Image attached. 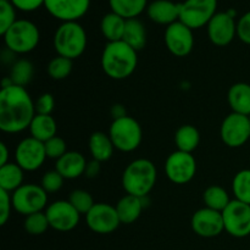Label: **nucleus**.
I'll return each mask as SVG.
<instances>
[{
    "label": "nucleus",
    "instance_id": "obj_1",
    "mask_svg": "<svg viewBox=\"0 0 250 250\" xmlns=\"http://www.w3.org/2000/svg\"><path fill=\"white\" fill-rule=\"evenodd\" d=\"M36 106L24 87L11 84L0 92V129L15 134L29 128Z\"/></svg>",
    "mask_w": 250,
    "mask_h": 250
},
{
    "label": "nucleus",
    "instance_id": "obj_2",
    "mask_svg": "<svg viewBox=\"0 0 250 250\" xmlns=\"http://www.w3.org/2000/svg\"><path fill=\"white\" fill-rule=\"evenodd\" d=\"M137 53L124 41L107 43L102 54L103 71L112 80H126L133 75L138 65Z\"/></svg>",
    "mask_w": 250,
    "mask_h": 250
},
{
    "label": "nucleus",
    "instance_id": "obj_3",
    "mask_svg": "<svg viewBox=\"0 0 250 250\" xmlns=\"http://www.w3.org/2000/svg\"><path fill=\"white\" fill-rule=\"evenodd\" d=\"M158 178L156 167L148 159H137L129 163L122 173V187L127 194L146 198Z\"/></svg>",
    "mask_w": 250,
    "mask_h": 250
},
{
    "label": "nucleus",
    "instance_id": "obj_4",
    "mask_svg": "<svg viewBox=\"0 0 250 250\" xmlns=\"http://www.w3.org/2000/svg\"><path fill=\"white\" fill-rule=\"evenodd\" d=\"M58 55L70 60L80 58L87 48V33L78 22H62L54 34Z\"/></svg>",
    "mask_w": 250,
    "mask_h": 250
},
{
    "label": "nucleus",
    "instance_id": "obj_5",
    "mask_svg": "<svg viewBox=\"0 0 250 250\" xmlns=\"http://www.w3.org/2000/svg\"><path fill=\"white\" fill-rule=\"evenodd\" d=\"M2 37L7 50L15 54H27L37 48L41 34L33 22L17 20Z\"/></svg>",
    "mask_w": 250,
    "mask_h": 250
},
{
    "label": "nucleus",
    "instance_id": "obj_6",
    "mask_svg": "<svg viewBox=\"0 0 250 250\" xmlns=\"http://www.w3.org/2000/svg\"><path fill=\"white\" fill-rule=\"evenodd\" d=\"M109 136L115 149L124 153H131L141 146L143 131L137 120L131 116H124L112 121Z\"/></svg>",
    "mask_w": 250,
    "mask_h": 250
},
{
    "label": "nucleus",
    "instance_id": "obj_7",
    "mask_svg": "<svg viewBox=\"0 0 250 250\" xmlns=\"http://www.w3.org/2000/svg\"><path fill=\"white\" fill-rule=\"evenodd\" d=\"M11 200L12 207L19 214L28 216L42 211L46 207L48 193L42 188V186L27 183L11 193Z\"/></svg>",
    "mask_w": 250,
    "mask_h": 250
},
{
    "label": "nucleus",
    "instance_id": "obj_8",
    "mask_svg": "<svg viewBox=\"0 0 250 250\" xmlns=\"http://www.w3.org/2000/svg\"><path fill=\"white\" fill-rule=\"evenodd\" d=\"M216 9L217 0H186L180 2V21L190 29L202 28L216 15Z\"/></svg>",
    "mask_w": 250,
    "mask_h": 250
},
{
    "label": "nucleus",
    "instance_id": "obj_9",
    "mask_svg": "<svg viewBox=\"0 0 250 250\" xmlns=\"http://www.w3.org/2000/svg\"><path fill=\"white\" fill-rule=\"evenodd\" d=\"M225 231L234 238L250 234V205L234 199L222 211Z\"/></svg>",
    "mask_w": 250,
    "mask_h": 250
},
{
    "label": "nucleus",
    "instance_id": "obj_10",
    "mask_svg": "<svg viewBox=\"0 0 250 250\" xmlns=\"http://www.w3.org/2000/svg\"><path fill=\"white\" fill-rule=\"evenodd\" d=\"M165 172L168 180L175 185H186L197 173V161L190 153L176 150L166 159Z\"/></svg>",
    "mask_w": 250,
    "mask_h": 250
},
{
    "label": "nucleus",
    "instance_id": "obj_11",
    "mask_svg": "<svg viewBox=\"0 0 250 250\" xmlns=\"http://www.w3.org/2000/svg\"><path fill=\"white\" fill-rule=\"evenodd\" d=\"M222 142L229 148H239L250 139V120L248 116L231 112L225 117L220 128Z\"/></svg>",
    "mask_w": 250,
    "mask_h": 250
},
{
    "label": "nucleus",
    "instance_id": "obj_12",
    "mask_svg": "<svg viewBox=\"0 0 250 250\" xmlns=\"http://www.w3.org/2000/svg\"><path fill=\"white\" fill-rule=\"evenodd\" d=\"M85 222L90 231L98 234H110L121 225L116 208L106 203H95L89 212L85 215Z\"/></svg>",
    "mask_w": 250,
    "mask_h": 250
},
{
    "label": "nucleus",
    "instance_id": "obj_13",
    "mask_svg": "<svg viewBox=\"0 0 250 250\" xmlns=\"http://www.w3.org/2000/svg\"><path fill=\"white\" fill-rule=\"evenodd\" d=\"M46 159L45 146L43 142L28 137L17 144L15 149V160L23 171H36L44 164Z\"/></svg>",
    "mask_w": 250,
    "mask_h": 250
},
{
    "label": "nucleus",
    "instance_id": "obj_14",
    "mask_svg": "<svg viewBox=\"0 0 250 250\" xmlns=\"http://www.w3.org/2000/svg\"><path fill=\"white\" fill-rule=\"evenodd\" d=\"M49 225L59 232H70L80 224L81 214L68 200H56L45 210Z\"/></svg>",
    "mask_w": 250,
    "mask_h": 250
},
{
    "label": "nucleus",
    "instance_id": "obj_15",
    "mask_svg": "<svg viewBox=\"0 0 250 250\" xmlns=\"http://www.w3.org/2000/svg\"><path fill=\"white\" fill-rule=\"evenodd\" d=\"M236 11L216 12L208 23V36L210 42L217 46H226L237 36V23L234 22Z\"/></svg>",
    "mask_w": 250,
    "mask_h": 250
},
{
    "label": "nucleus",
    "instance_id": "obj_16",
    "mask_svg": "<svg viewBox=\"0 0 250 250\" xmlns=\"http://www.w3.org/2000/svg\"><path fill=\"white\" fill-rule=\"evenodd\" d=\"M164 39H165L166 48L168 49V51L177 58L187 56L194 46L193 29H190L181 21L166 27Z\"/></svg>",
    "mask_w": 250,
    "mask_h": 250
},
{
    "label": "nucleus",
    "instance_id": "obj_17",
    "mask_svg": "<svg viewBox=\"0 0 250 250\" xmlns=\"http://www.w3.org/2000/svg\"><path fill=\"white\" fill-rule=\"evenodd\" d=\"M190 226L197 236L203 238H214L225 231L222 212L203 208L193 214Z\"/></svg>",
    "mask_w": 250,
    "mask_h": 250
},
{
    "label": "nucleus",
    "instance_id": "obj_18",
    "mask_svg": "<svg viewBox=\"0 0 250 250\" xmlns=\"http://www.w3.org/2000/svg\"><path fill=\"white\" fill-rule=\"evenodd\" d=\"M90 0H45L49 14L62 22H77L87 14Z\"/></svg>",
    "mask_w": 250,
    "mask_h": 250
},
{
    "label": "nucleus",
    "instance_id": "obj_19",
    "mask_svg": "<svg viewBox=\"0 0 250 250\" xmlns=\"http://www.w3.org/2000/svg\"><path fill=\"white\" fill-rule=\"evenodd\" d=\"M149 19L159 24H170L180 21V4L170 0H155L146 7Z\"/></svg>",
    "mask_w": 250,
    "mask_h": 250
},
{
    "label": "nucleus",
    "instance_id": "obj_20",
    "mask_svg": "<svg viewBox=\"0 0 250 250\" xmlns=\"http://www.w3.org/2000/svg\"><path fill=\"white\" fill-rule=\"evenodd\" d=\"M87 160L84 155L78 151H67L59 160H56L55 170L65 180H76L85 173Z\"/></svg>",
    "mask_w": 250,
    "mask_h": 250
},
{
    "label": "nucleus",
    "instance_id": "obj_21",
    "mask_svg": "<svg viewBox=\"0 0 250 250\" xmlns=\"http://www.w3.org/2000/svg\"><path fill=\"white\" fill-rule=\"evenodd\" d=\"M229 107L236 114L250 115V84L244 82L231 85L227 94Z\"/></svg>",
    "mask_w": 250,
    "mask_h": 250
},
{
    "label": "nucleus",
    "instance_id": "obj_22",
    "mask_svg": "<svg viewBox=\"0 0 250 250\" xmlns=\"http://www.w3.org/2000/svg\"><path fill=\"white\" fill-rule=\"evenodd\" d=\"M142 200H143V198L126 194L117 202L115 208H116L117 215H119L121 224L131 225L139 219L142 210H143Z\"/></svg>",
    "mask_w": 250,
    "mask_h": 250
},
{
    "label": "nucleus",
    "instance_id": "obj_23",
    "mask_svg": "<svg viewBox=\"0 0 250 250\" xmlns=\"http://www.w3.org/2000/svg\"><path fill=\"white\" fill-rule=\"evenodd\" d=\"M89 150L93 160L105 163L111 159L115 146L109 134L104 132H94L89 138Z\"/></svg>",
    "mask_w": 250,
    "mask_h": 250
},
{
    "label": "nucleus",
    "instance_id": "obj_24",
    "mask_svg": "<svg viewBox=\"0 0 250 250\" xmlns=\"http://www.w3.org/2000/svg\"><path fill=\"white\" fill-rule=\"evenodd\" d=\"M29 132H31V137L45 143L56 136L58 125L51 115L37 114L29 126Z\"/></svg>",
    "mask_w": 250,
    "mask_h": 250
},
{
    "label": "nucleus",
    "instance_id": "obj_25",
    "mask_svg": "<svg viewBox=\"0 0 250 250\" xmlns=\"http://www.w3.org/2000/svg\"><path fill=\"white\" fill-rule=\"evenodd\" d=\"M122 41L136 51L142 50L146 45V31L144 24L138 19L126 20Z\"/></svg>",
    "mask_w": 250,
    "mask_h": 250
},
{
    "label": "nucleus",
    "instance_id": "obj_26",
    "mask_svg": "<svg viewBox=\"0 0 250 250\" xmlns=\"http://www.w3.org/2000/svg\"><path fill=\"white\" fill-rule=\"evenodd\" d=\"M23 185V170L16 163L0 166V189L14 193Z\"/></svg>",
    "mask_w": 250,
    "mask_h": 250
},
{
    "label": "nucleus",
    "instance_id": "obj_27",
    "mask_svg": "<svg viewBox=\"0 0 250 250\" xmlns=\"http://www.w3.org/2000/svg\"><path fill=\"white\" fill-rule=\"evenodd\" d=\"M125 27H126V20L115 12H109L105 15L100 23V29L107 43L122 41Z\"/></svg>",
    "mask_w": 250,
    "mask_h": 250
},
{
    "label": "nucleus",
    "instance_id": "obj_28",
    "mask_svg": "<svg viewBox=\"0 0 250 250\" xmlns=\"http://www.w3.org/2000/svg\"><path fill=\"white\" fill-rule=\"evenodd\" d=\"M175 143L177 150L192 154L200 143V133L192 125H183L176 131Z\"/></svg>",
    "mask_w": 250,
    "mask_h": 250
},
{
    "label": "nucleus",
    "instance_id": "obj_29",
    "mask_svg": "<svg viewBox=\"0 0 250 250\" xmlns=\"http://www.w3.org/2000/svg\"><path fill=\"white\" fill-rule=\"evenodd\" d=\"M111 12L125 20L137 19L146 9V0H109Z\"/></svg>",
    "mask_w": 250,
    "mask_h": 250
},
{
    "label": "nucleus",
    "instance_id": "obj_30",
    "mask_svg": "<svg viewBox=\"0 0 250 250\" xmlns=\"http://www.w3.org/2000/svg\"><path fill=\"white\" fill-rule=\"evenodd\" d=\"M203 200L205 203V208H209V209L216 210L220 212L224 211L227 205L231 203L227 190L220 186L208 187L203 194Z\"/></svg>",
    "mask_w": 250,
    "mask_h": 250
},
{
    "label": "nucleus",
    "instance_id": "obj_31",
    "mask_svg": "<svg viewBox=\"0 0 250 250\" xmlns=\"http://www.w3.org/2000/svg\"><path fill=\"white\" fill-rule=\"evenodd\" d=\"M32 77H33V65H32L31 61L22 59V60L16 61L12 65L11 73H10L9 77L12 84L24 87L31 82Z\"/></svg>",
    "mask_w": 250,
    "mask_h": 250
},
{
    "label": "nucleus",
    "instance_id": "obj_32",
    "mask_svg": "<svg viewBox=\"0 0 250 250\" xmlns=\"http://www.w3.org/2000/svg\"><path fill=\"white\" fill-rule=\"evenodd\" d=\"M232 190L237 200L250 205V170L246 168L236 173L232 181Z\"/></svg>",
    "mask_w": 250,
    "mask_h": 250
},
{
    "label": "nucleus",
    "instance_id": "obj_33",
    "mask_svg": "<svg viewBox=\"0 0 250 250\" xmlns=\"http://www.w3.org/2000/svg\"><path fill=\"white\" fill-rule=\"evenodd\" d=\"M46 71H48V75L50 76L53 80H65V78H67L68 76H70V73L72 72V60L58 55L56 58H54L53 60H50V62L48 63Z\"/></svg>",
    "mask_w": 250,
    "mask_h": 250
},
{
    "label": "nucleus",
    "instance_id": "obj_34",
    "mask_svg": "<svg viewBox=\"0 0 250 250\" xmlns=\"http://www.w3.org/2000/svg\"><path fill=\"white\" fill-rule=\"evenodd\" d=\"M23 226L28 234L41 236V234L45 233L46 229L50 227V225H49V220L45 212L39 211L36 212V214H31L26 216Z\"/></svg>",
    "mask_w": 250,
    "mask_h": 250
},
{
    "label": "nucleus",
    "instance_id": "obj_35",
    "mask_svg": "<svg viewBox=\"0 0 250 250\" xmlns=\"http://www.w3.org/2000/svg\"><path fill=\"white\" fill-rule=\"evenodd\" d=\"M68 202L73 205V208H75L81 215H87L88 212L92 210V208L95 205L94 199H93V197L90 195V193L84 189L73 190L70 194Z\"/></svg>",
    "mask_w": 250,
    "mask_h": 250
},
{
    "label": "nucleus",
    "instance_id": "obj_36",
    "mask_svg": "<svg viewBox=\"0 0 250 250\" xmlns=\"http://www.w3.org/2000/svg\"><path fill=\"white\" fill-rule=\"evenodd\" d=\"M15 6L10 0H0V34L4 36L7 29L16 22Z\"/></svg>",
    "mask_w": 250,
    "mask_h": 250
},
{
    "label": "nucleus",
    "instance_id": "obj_37",
    "mask_svg": "<svg viewBox=\"0 0 250 250\" xmlns=\"http://www.w3.org/2000/svg\"><path fill=\"white\" fill-rule=\"evenodd\" d=\"M63 181H65V178L58 171L51 170L44 173L41 186L48 194L49 193H56L62 188Z\"/></svg>",
    "mask_w": 250,
    "mask_h": 250
},
{
    "label": "nucleus",
    "instance_id": "obj_38",
    "mask_svg": "<svg viewBox=\"0 0 250 250\" xmlns=\"http://www.w3.org/2000/svg\"><path fill=\"white\" fill-rule=\"evenodd\" d=\"M44 146H45L46 158L49 159L59 160L61 156H63L67 153V146H66L65 141L59 136L53 137V138L49 139L48 142H45V143H44Z\"/></svg>",
    "mask_w": 250,
    "mask_h": 250
},
{
    "label": "nucleus",
    "instance_id": "obj_39",
    "mask_svg": "<svg viewBox=\"0 0 250 250\" xmlns=\"http://www.w3.org/2000/svg\"><path fill=\"white\" fill-rule=\"evenodd\" d=\"M11 208H14L12 207L11 193L0 189V225L1 226H4L9 221L10 215H11Z\"/></svg>",
    "mask_w": 250,
    "mask_h": 250
},
{
    "label": "nucleus",
    "instance_id": "obj_40",
    "mask_svg": "<svg viewBox=\"0 0 250 250\" xmlns=\"http://www.w3.org/2000/svg\"><path fill=\"white\" fill-rule=\"evenodd\" d=\"M34 106H36V114L51 115L54 106H55V100L50 93H44L37 99Z\"/></svg>",
    "mask_w": 250,
    "mask_h": 250
},
{
    "label": "nucleus",
    "instance_id": "obj_41",
    "mask_svg": "<svg viewBox=\"0 0 250 250\" xmlns=\"http://www.w3.org/2000/svg\"><path fill=\"white\" fill-rule=\"evenodd\" d=\"M237 37L239 41L250 45V11L246 12L237 22Z\"/></svg>",
    "mask_w": 250,
    "mask_h": 250
},
{
    "label": "nucleus",
    "instance_id": "obj_42",
    "mask_svg": "<svg viewBox=\"0 0 250 250\" xmlns=\"http://www.w3.org/2000/svg\"><path fill=\"white\" fill-rule=\"evenodd\" d=\"M16 9L21 11H34L44 5L45 0H10Z\"/></svg>",
    "mask_w": 250,
    "mask_h": 250
},
{
    "label": "nucleus",
    "instance_id": "obj_43",
    "mask_svg": "<svg viewBox=\"0 0 250 250\" xmlns=\"http://www.w3.org/2000/svg\"><path fill=\"white\" fill-rule=\"evenodd\" d=\"M100 171V163L97 160H92L90 163L87 164V167H85V173L84 175L89 178H94L95 176H98Z\"/></svg>",
    "mask_w": 250,
    "mask_h": 250
},
{
    "label": "nucleus",
    "instance_id": "obj_44",
    "mask_svg": "<svg viewBox=\"0 0 250 250\" xmlns=\"http://www.w3.org/2000/svg\"><path fill=\"white\" fill-rule=\"evenodd\" d=\"M9 150L5 143H0V166L9 164Z\"/></svg>",
    "mask_w": 250,
    "mask_h": 250
},
{
    "label": "nucleus",
    "instance_id": "obj_45",
    "mask_svg": "<svg viewBox=\"0 0 250 250\" xmlns=\"http://www.w3.org/2000/svg\"><path fill=\"white\" fill-rule=\"evenodd\" d=\"M112 115H114V120L120 119V117L127 116L126 111H125V109L122 105H115V106L112 107Z\"/></svg>",
    "mask_w": 250,
    "mask_h": 250
},
{
    "label": "nucleus",
    "instance_id": "obj_46",
    "mask_svg": "<svg viewBox=\"0 0 250 250\" xmlns=\"http://www.w3.org/2000/svg\"><path fill=\"white\" fill-rule=\"evenodd\" d=\"M248 117H249V120H250V115H249V116H248Z\"/></svg>",
    "mask_w": 250,
    "mask_h": 250
}]
</instances>
